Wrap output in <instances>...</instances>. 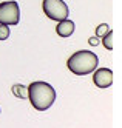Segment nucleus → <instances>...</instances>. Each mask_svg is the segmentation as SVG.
Masks as SVG:
<instances>
[{
  "mask_svg": "<svg viewBox=\"0 0 122 128\" xmlns=\"http://www.w3.org/2000/svg\"><path fill=\"white\" fill-rule=\"evenodd\" d=\"M26 97L30 99L34 110L45 111V110L51 108V105L56 102V90L46 82L37 80L26 88Z\"/></svg>",
  "mask_w": 122,
  "mask_h": 128,
  "instance_id": "f257e3e1",
  "label": "nucleus"
},
{
  "mask_svg": "<svg viewBox=\"0 0 122 128\" xmlns=\"http://www.w3.org/2000/svg\"><path fill=\"white\" fill-rule=\"evenodd\" d=\"M97 63H99V59L94 52L88 50H82V51H76L73 56H70V59L67 60V66L73 74L85 76L97 68Z\"/></svg>",
  "mask_w": 122,
  "mask_h": 128,
  "instance_id": "f03ea898",
  "label": "nucleus"
},
{
  "mask_svg": "<svg viewBox=\"0 0 122 128\" xmlns=\"http://www.w3.org/2000/svg\"><path fill=\"white\" fill-rule=\"evenodd\" d=\"M42 10L48 19L54 22H60L63 19H68V5L63 0H43L42 2Z\"/></svg>",
  "mask_w": 122,
  "mask_h": 128,
  "instance_id": "7ed1b4c3",
  "label": "nucleus"
},
{
  "mask_svg": "<svg viewBox=\"0 0 122 128\" xmlns=\"http://www.w3.org/2000/svg\"><path fill=\"white\" fill-rule=\"evenodd\" d=\"M20 20V8L16 0L0 3V25H19Z\"/></svg>",
  "mask_w": 122,
  "mask_h": 128,
  "instance_id": "20e7f679",
  "label": "nucleus"
},
{
  "mask_svg": "<svg viewBox=\"0 0 122 128\" xmlns=\"http://www.w3.org/2000/svg\"><path fill=\"white\" fill-rule=\"evenodd\" d=\"M93 82L97 88H108L113 84V71L110 68H99L93 71Z\"/></svg>",
  "mask_w": 122,
  "mask_h": 128,
  "instance_id": "39448f33",
  "label": "nucleus"
},
{
  "mask_svg": "<svg viewBox=\"0 0 122 128\" xmlns=\"http://www.w3.org/2000/svg\"><path fill=\"white\" fill-rule=\"evenodd\" d=\"M74 22L70 19H63L60 20L57 25H56V32H57L60 37H70V36L74 32Z\"/></svg>",
  "mask_w": 122,
  "mask_h": 128,
  "instance_id": "423d86ee",
  "label": "nucleus"
},
{
  "mask_svg": "<svg viewBox=\"0 0 122 128\" xmlns=\"http://www.w3.org/2000/svg\"><path fill=\"white\" fill-rule=\"evenodd\" d=\"M102 45H104L108 51L113 50V31H111V30H108L107 34L102 37Z\"/></svg>",
  "mask_w": 122,
  "mask_h": 128,
  "instance_id": "0eeeda50",
  "label": "nucleus"
},
{
  "mask_svg": "<svg viewBox=\"0 0 122 128\" xmlns=\"http://www.w3.org/2000/svg\"><path fill=\"white\" fill-rule=\"evenodd\" d=\"M13 93H14L19 99H23V97H26V88L22 86V85H14V86H13Z\"/></svg>",
  "mask_w": 122,
  "mask_h": 128,
  "instance_id": "6e6552de",
  "label": "nucleus"
},
{
  "mask_svg": "<svg viewBox=\"0 0 122 128\" xmlns=\"http://www.w3.org/2000/svg\"><path fill=\"white\" fill-rule=\"evenodd\" d=\"M110 30V26H108V23H100L97 28H96V37H104V36L107 34V31Z\"/></svg>",
  "mask_w": 122,
  "mask_h": 128,
  "instance_id": "1a4fd4ad",
  "label": "nucleus"
},
{
  "mask_svg": "<svg viewBox=\"0 0 122 128\" xmlns=\"http://www.w3.org/2000/svg\"><path fill=\"white\" fill-rule=\"evenodd\" d=\"M9 37V28L8 25H0V40H6Z\"/></svg>",
  "mask_w": 122,
  "mask_h": 128,
  "instance_id": "9d476101",
  "label": "nucleus"
},
{
  "mask_svg": "<svg viewBox=\"0 0 122 128\" xmlns=\"http://www.w3.org/2000/svg\"><path fill=\"white\" fill-rule=\"evenodd\" d=\"M88 43L91 45V46H96V45H99V37H96V36H94V37H90Z\"/></svg>",
  "mask_w": 122,
  "mask_h": 128,
  "instance_id": "9b49d317",
  "label": "nucleus"
}]
</instances>
